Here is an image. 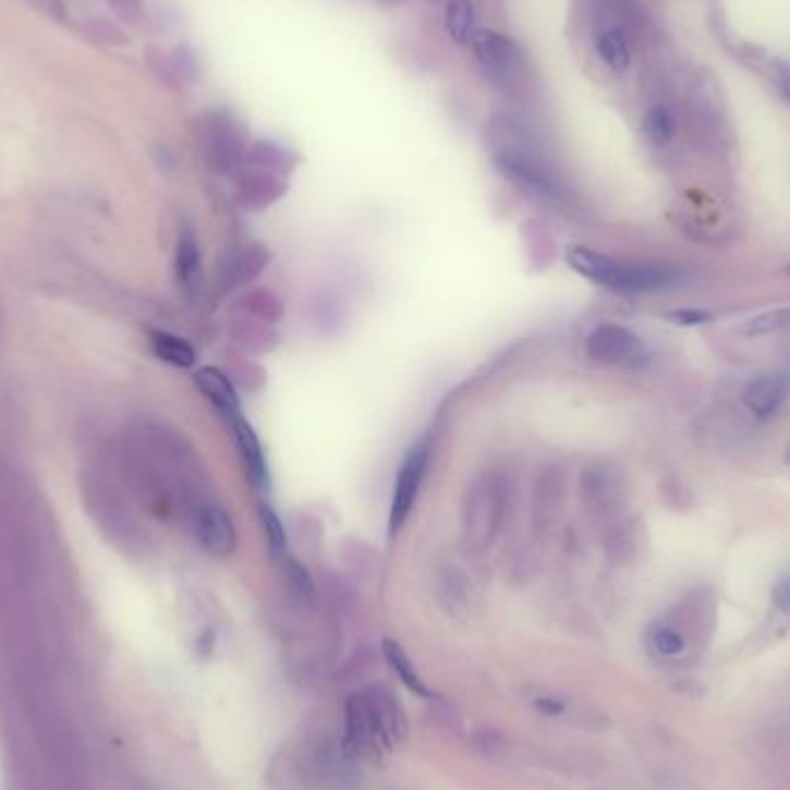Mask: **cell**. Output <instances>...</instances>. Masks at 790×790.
I'll return each instance as SVG.
<instances>
[{"label": "cell", "mask_w": 790, "mask_h": 790, "mask_svg": "<svg viewBox=\"0 0 790 790\" xmlns=\"http://www.w3.org/2000/svg\"><path fill=\"white\" fill-rule=\"evenodd\" d=\"M507 484L497 472L478 474L462 499V536L474 550L488 548L507 518Z\"/></svg>", "instance_id": "6da1fadb"}, {"label": "cell", "mask_w": 790, "mask_h": 790, "mask_svg": "<svg viewBox=\"0 0 790 790\" xmlns=\"http://www.w3.org/2000/svg\"><path fill=\"white\" fill-rule=\"evenodd\" d=\"M430 451H433L430 441L421 439L418 445L408 453V458L402 460L396 486H393V497H391V513H389V536L391 538H396V534L402 530V525L408 523V518L414 509L421 484L428 472Z\"/></svg>", "instance_id": "7a4b0ae2"}, {"label": "cell", "mask_w": 790, "mask_h": 790, "mask_svg": "<svg viewBox=\"0 0 790 790\" xmlns=\"http://www.w3.org/2000/svg\"><path fill=\"white\" fill-rule=\"evenodd\" d=\"M497 167L505 171L515 185L530 190L538 197H557L560 195V181L552 169L536 156L532 146H509L497 153Z\"/></svg>", "instance_id": "3957f363"}, {"label": "cell", "mask_w": 790, "mask_h": 790, "mask_svg": "<svg viewBox=\"0 0 790 790\" xmlns=\"http://www.w3.org/2000/svg\"><path fill=\"white\" fill-rule=\"evenodd\" d=\"M684 278L686 274L682 268L670 264H633L615 259L604 287L622 294H643L678 287L680 282H684Z\"/></svg>", "instance_id": "277c9868"}, {"label": "cell", "mask_w": 790, "mask_h": 790, "mask_svg": "<svg viewBox=\"0 0 790 790\" xmlns=\"http://www.w3.org/2000/svg\"><path fill=\"white\" fill-rule=\"evenodd\" d=\"M202 146L208 167L218 173H231L245 156L243 142L239 139L234 125L218 113L206 116L202 130Z\"/></svg>", "instance_id": "5b68a950"}, {"label": "cell", "mask_w": 790, "mask_h": 790, "mask_svg": "<svg viewBox=\"0 0 790 790\" xmlns=\"http://www.w3.org/2000/svg\"><path fill=\"white\" fill-rule=\"evenodd\" d=\"M472 47L478 63L499 84H511L518 72L523 70V58H520L518 47L505 35L495 31H481L472 37Z\"/></svg>", "instance_id": "8992f818"}, {"label": "cell", "mask_w": 790, "mask_h": 790, "mask_svg": "<svg viewBox=\"0 0 790 790\" xmlns=\"http://www.w3.org/2000/svg\"><path fill=\"white\" fill-rule=\"evenodd\" d=\"M195 534L199 546L216 560H227L236 550L239 536L231 515L220 505H202L195 511Z\"/></svg>", "instance_id": "52a82bcc"}, {"label": "cell", "mask_w": 790, "mask_h": 790, "mask_svg": "<svg viewBox=\"0 0 790 790\" xmlns=\"http://www.w3.org/2000/svg\"><path fill=\"white\" fill-rule=\"evenodd\" d=\"M585 352L599 363H627L643 354V342L627 326L599 324L585 340Z\"/></svg>", "instance_id": "ba28073f"}, {"label": "cell", "mask_w": 790, "mask_h": 790, "mask_svg": "<svg viewBox=\"0 0 790 790\" xmlns=\"http://www.w3.org/2000/svg\"><path fill=\"white\" fill-rule=\"evenodd\" d=\"M788 398H790V373L783 370L761 373L758 377L751 379L742 391L744 408L758 418L775 416Z\"/></svg>", "instance_id": "9c48e42d"}, {"label": "cell", "mask_w": 790, "mask_h": 790, "mask_svg": "<svg viewBox=\"0 0 790 790\" xmlns=\"http://www.w3.org/2000/svg\"><path fill=\"white\" fill-rule=\"evenodd\" d=\"M287 192V183L266 169H247L236 179V199L241 208L257 214L271 204H276Z\"/></svg>", "instance_id": "30bf717a"}, {"label": "cell", "mask_w": 790, "mask_h": 790, "mask_svg": "<svg viewBox=\"0 0 790 790\" xmlns=\"http://www.w3.org/2000/svg\"><path fill=\"white\" fill-rule=\"evenodd\" d=\"M195 387L202 391V396L214 404V408L229 416V418H239L241 416V398L239 391L222 370L218 368H202L195 373Z\"/></svg>", "instance_id": "8fae6325"}, {"label": "cell", "mask_w": 790, "mask_h": 790, "mask_svg": "<svg viewBox=\"0 0 790 790\" xmlns=\"http://www.w3.org/2000/svg\"><path fill=\"white\" fill-rule=\"evenodd\" d=\"M234 433H236V445L241 449V458L245 462V470L253 478V484L257 488H266L268 486V465H266V455L262 449V441L255 435V430L250 428V423H245L241 416L234 418Z\"/></svg>", "instance_id": "7c38bea8"}, {"label": "cell", "mask_w": 790, "mask_h": 790, "mask_svg": "<svg viewBox=\"0 0 790 790\" xmlns=\"http://www.w3.org/2000/svg\"><path fill=\"white\" fill-rule=\"evenodd\" d=\"M177 278L179 284L185 289V292H192L197 289L199 278H202V253H199V241L195 229L185 227L179 236V247H177Z\"/></svg>", "instance_id": "4fadbf2b"}, {"label": "cell", "mask_w": 790, "mask_h": 790, "mask_svg": "<svg viewBox=\"0 0 790 790\" xmlns=\"http://www.w3.org/2000/svg\"><path fill=\"white\" fill-rule=\"evenodd\" d=\"M381 652H384V659H387V664L391 666V670L396 672L404 686H408L412 693H416V696H421V698H433V691L426 686V682L421 680L418 670L414 668V664L410 659V654L402 649L400 643H396L391 639H384L381 641Z\"/></svg>", "instance_id": "5bb4252c"}, {"label": "cell", "mask_w": 790, "mask_h": 790, "mask_svg": "<svg viewBox=\"0 0 790 790\" xmlns=\"http://www.w3.org/2000/svg\"><path fill=\"white\" fill-rule=\"evenodd\" d=\"M567 264L573 268L575 274H581L583 278L596 282V284H604L610 268L615 264L612 257L604 255V253H596V250L592 247H585V245H569L567 247Z\"/></svg>", "instance_id": "9a60e30c"}, {"label": "cell", "mask_w": 790, "mask_h": 790, "mask_svg": "<svg viewBox=\"0 0 790 790\" xmlns=\"http://www.w3.org/2000/svg\"><path fill=\"white\" fill-rule=\"evenodd\" d=\"M150 350L173 368H192L197 361V354L187 340L167 331H150Z\"/></svg>", "instance_id": "2e32d148"}, {"label": "cell", "mask_w": 790, "mask_h": 790, "mask_svg": "<svg viewBox=\"0 0 790 790\" xmlns=\"http://www.w3.org/2000/svg\"><path fill=\"white\" fill-rule=\"evenodd\" d=\"M247 158L255 167L278 173V177H284V173L294 171L299 165V156L294 150L278 146L274 142H257L253 148H250Z\"/></svg>", "instance_id": "e0dca14e"}, {"label": "cell", "mask_w": 790, "mask_h": 790, "mask_svg": "<svg viewBox=\"0 0 790 790\" xmlns=\"http://www.w3.org/2000/svg\"><path fill=\"white\" fill-rule=\"evenodd\" d=\"M583 490L592 505L608 507L612 499H618L622 484L610 467H590L583 476Z\"/></svg>", "instance_id": "ac0fdd59"}, {"label": "cell", "mask_w": 790, "mask_h": 790, "mask_svg": "<svg viewBox=\"0 0 790 790\" xmlns=\"http://www.w3.org/2000/svg\"><path fill=\"white\" fill-rule=\"evenodd\" d=\"M266 262H268V253L262 245H247L245 250H241V253L227 266V278L231 280V287L257 278L264 271Z\"/></svg>", "instance_id": "d6986e66"}, {"label": "cell", "mask_w": 790, "mask_h": 790, "mask_svg": "<svg viewBox=\"0 0 790 790\" xmlns=\"http://www.w3.org/2000/svg\"><path fill=\"white\" fill-rule=\"evenodd\" d=\"M80 33L84 35V40L98 47H125L130 42V37L121 28V24H116L113 19L107 16L86 19V22L80 26Z\"/></svg>", "instance_id": "ffe728a7"}, {"label": "cell", "mask_w": 790, "mask_h": 790, "mask_svg": "<svg viewBox=\"0 0 790 790\" xmlns=\"http://www.w3.org/2000/svg\"><path fill=\"white\" fill-rule=\"evenodd\" d=\"M596 49H599V56L606 61V65L615 72H624L631 65V49L622 31L618 28H608L599 35L596 40Z\"/></svg>", "instance_id": "44dd1931"}, {"label": "cell", "mask_w": 790, "mask_h": 790, "mask_svg": "<svg viewBox=\"0 0 790 790\" xmlns=\"http://www.w3.org/2000/svg\"><path fill=\"white\" fill-rule=\"evenodd\" d=\"M284 560V578H287V587L292 592L294 599L303 606H313L317 599V587L311 571H307L299 560L294 557H282Z\"/></svg>", "instance_id": "7402d4cb"}, {"label": "cell", "mask_w": 790, "mask_h": 790, "mask_svg": "<svg viewBox=\"0 0 790 790\" xmlns=\"http://www.w3.org/2000/svg\"><path fill=\"white\" fill-rule=\"evenodd\" d=\"M447 31L458 45H470L474 37L472 0H451L447 5Z\"/></svg>", "instance_id": "603a6c76"}, {"label": "cell", "mask_w": 790, "mask_h": 790, "mask_svg": "<svg viewBox=\"0 0 790 790\" xmlns=\"http://www.w3.org/2000/svg\"><path fill=\"white\" fill-rule=\"evenodd\" d=\"M243 307H245V315L255 317L264 324H278L284 315L282 301L274 292H268V289H257V292L247 294L243 299Z\"/></svg>", "instance_id": "cb8c5ba5"}, {"label": "cell", "mask_w": 790, "mask_h": 790, "mask_svg": "<svg viewBox=\"0 0 790 790\" xmlns=\"http://www.w3.org/2000/svg\"><path fill=\"white\" fill-rule=\"evenodd\" d=\"M239 344L247 352H266L271 350V344L276 342V333L268 331V324L259 321V319H247L241 317L239 319V331H236Z\"/></svg>", "instance_id": "d4e9b609"}, {"label": "cell", "mask_w": 790, "mask_h": 790, "mask_svg": "<svg viewBox=\"0 0 790 790\" xmlns=\"http://www.w3.org/2000/svg\"><path fill=\"white\" fill-rule=\"evenodd\" d=\"M643 130H645L647 139L652 144L666 146V144H670L672 137H676V119H672L670 109H666V107H652L645 113Z\"/></svg>", "instance_id": "484cf974"}, {"label": "cell", "mask_w": 790, "mask_h": 790, "mask_svg": "<svg viewBox=\"0 0 790 790\" xmlns=\"http://www.w3.org/2000/svg\"><path fill=\"white\" fill-rule=\"evenodd\" d=\"M786 326H790V307H777V311H767L763 315H756L749 321H744L742 333L749 338H758V336L777 333V331L786 329Z\"/></svg>", "instance_id": "4316f807"}, {"label": "cell", "mask_w": 790, "mask_h": 790, "mask_svg": "<svg viewBox=\"0 0 790 790\" xmlns=\"http://www.w3.org/2000/svg\"><path fill=\"white\" fill-rule=\"evenodd\" d=\"M259 518H262V525H264V532L268 538V548H271L274 557H284L287 555V532H284L280 515L268 505H262Z\"/></svg>", "instance_id": "83f0119b"}, {"label": "cell", "mask_w": 790, "mask_h": 790, "mask_svg": "<svg viewBox=\"0 0 790 790\" xmlns=\"http://www.w3.org/2000/svg\"><path fill=\"white\" fill-rule=\"evenodd\" d=\"M169 63H171V72L177 76V82H195L199 76V61L195 51H192L190 45H179L169 53Z\"/></svg>", "instance_id": "f1b7e54d"}, {"label": "cell", "mask_w": 790, "mask_h": 790, "mask_svg": "<svg viewBox=\"0 0 790 790\" xmlns=\"http://www.w3.org/2000/svg\"><path fill=\"white\" fill-rule=\"evenodd\" d=\"M649 641H652L654 652L661 654V657H678V654H682L686 649L684 635L672 627H657L652 631Z\"/></svg>", "instance_id": "f546056e"}, {"label": "cell", "mask_w": 790, "mask_h": 790, "mask_svg": "<svg viewBox=\"0 0 790 790\" xmlns=\"http://www.w3.org/2000/svg\"><path fill=\"white\" fill-rule=\"evenodd\" d=\"M146 63H148V68L153 70V74H156L162 84H167V86H179L177 76H173V72H171L169 56H165L162 51H158V49H153V47H150V49L146 51Z\"/></svg>", "instance_id": "4dcf8cb0"}, {"label": "cell", "mask_w": 790, "mask_h": 790, "mask_svg": "<svg viewBox=\"0 0 790 790\" xmlns=\"http://www.w3.org/2000/svg\"><path fill=\"white\" fill-rule=\"evenodd\" d=\"M107 3L125 24H139L144 16V0H107Z\"/></svg>", "instance_id": "1f68e13d"}, {"label": "cell", "mask_w": 790, "mask_h": 790, "mask_svg": "<svg viewBox=\"0 0 790 790\" xmlns=\"http://www.w3.org/2000/svg\"><path fill=\"white\" fill-rule=\"evenodd\" d=\"M28 5H33L35 10H40L45 16L53 19L58 24H65L70 10L65 5V0H26Z\"/></svg>", "instance_id": "d6a6232c"}, {"label": "cell", "mask_w": 790, "mask_h": 790, "mask_svg": "<svg viewBox=\"0 0 790 790\" xmlns=\"http://www.w3.org/2000/svg\"><path fill=\"white\" fill-rule=\"evenodd\" d=\"M672 324L680 326H701V324H709L712 315L705 311H691V307H684V311H672L666 315Z\"/></svg>", "instance_id": "836d02e7"}, {"label": "cell", "mask_w": 790, "mask_h": 790, "mask_svg": "<svg viewBox=\"0 0 790 790\" xmlns=\"http://www.w3.org/2000/svg\"><path fill=\"white\" fill-rule=\"evenodd\" d=\"M773 604L777 606L779 612L788 615L790 618V575L781 578V581L775 585L773 590Z\"/></svg>", "instance_id": "e575fe53"}, {"label": "cell", "mask_w": 790, "mask_h": 790, "mask_svg": "<svg viewBox=\"0 0 790 790\" xmlns=\"http://www.w3.org/2000/svg\"><path fill=\"white\" fill-rule=\"evenodd\" d=\"M534 707L546 717H560L564 712V703L557 701V698H536Z\"/></svg>", "instance_id": "d590c367"}, {"label": "cell", "mask_w": 790, "mask_h": 790, "mask_svg": "<svg viewBox=\"0 0 790 790\" xmlns=\"http://www.w3.org/2000/svg\"><path fill=\"white\" fill-rule=\"evenodd\" d=\"M781 93H783V98L790 102V74H786L781 80Z\"/></svg>", "instance_id": "8d00e7d4"}, {"label": "cell", "mask_w": 790, "mask_h": 790, "mask_svg": "<svg viewBox=\"0 0 790 790\" xmlns=\"http://www.w3.org/2000/svg\"><path fill=\"white\" fill-rule=\"evenodd\" d=\"M786 274H788V276H790V266H788V268H786Z\"/></svg>", "instance_id": "74e56055"}]
</instances>
